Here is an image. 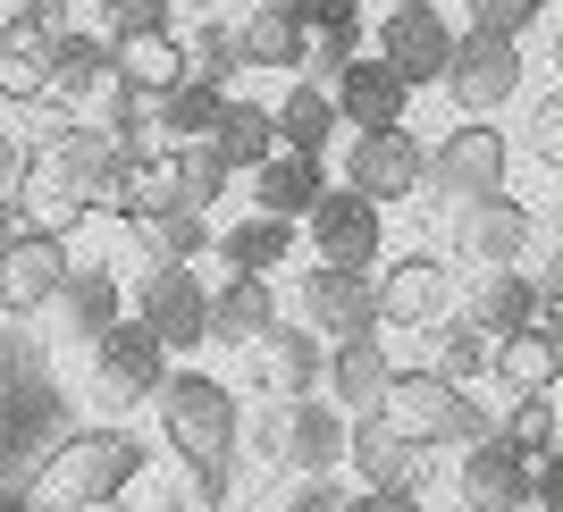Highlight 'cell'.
I'll use <instances>...</instances> for the list:
<instances>
[{"label":"cell","mask_w":563,"mask_h":512,"mask_svg":"<svg viewBox=\"0 0 563 512\" xmlns=\"http://www.w3.org/2000/svg\"><path fill=\"white\" fill-rule=\"evenodd\" d=\"M25 186H34V219L68 235L76 219H126L143 168L110 143V126L59 118V126L43 135V152H34V168H25Z\"/></svg>","instance_id":"6da1fadb"},{"label":"cell","mask_w":563,"mask_h":512,"mask_svg":"<svg viewBox=\"0 0 563 512\" xmlns=\"http://www.w3.org/2000/svg\"><path fill=\"white\" fill-rule=\"evenodd\" d=\"M152 403H161V428L168 445H177V463H194V479H202V496H228V463H235V437H244V412H235V396L219 387L211 370H168L161 387H152Z\"/></svg>","instance_id":"7a4b0ae2"},{"label":"cell","mask_w":563,"mask_h":512,"mask_svg":"<svg viewBox=\"0 0 563 512\" xmlns=\"http://www.w3.org/2000/svg\"><path fill=\"white\" fill-rule=\"evenodd\" d=\"M135 479H143V437H126V428H85V437H68L43 463L34 496H43L51 512H110Z\"/></svg>","instance_id":"3957f363"},{"label":"cell","mask_w":563,"mask_h":512,"mask_svg":"<svg viewBox=\"0 0 563 512\" xmlns=\"http://www.w3.org/2000/svg\"><path fill=\"white\" fill-rule=\"evenodd\" d=\"M438 85H446V93L463 101L471 118L505 110V101L521 93V34H488V25H471V34H454L446 68H438Z\"/></svg>","instance_id":"277c9868"},{"label":"cell","mask_w":563,"mask_h":512,"mask_svg":"<svg viewBox=\"0 0 563 512\" xmlns=\"http://www.w3.org/2000/svg\"><path fill=\"white\" fill-rule=\"evenodd\" d=\"M68 235L43 227V219H18V227L0 235V311H18V320H34V311H51V294H59V278H68Z\"/></svg>","instance_id":"5b68a950"},{"label":"cell","mask_w":563,"mask_h":512,"mask_svg":"<svg viewBox=\"0 0 563 512\" xmlns=\"http://www.w3.org/2000/svg\"><path fill=\"white\" fill-rule=\"evenodd\" d=\"M202 311H211V286L194 278V260H152L135 286V320L161 336L168 353H194L211 345V327H202Z\"/></svg>","instance_id":"8992f818"},{"label":"cell","mask_w":563,"mask_h":512,"mask_svg":"<svg viewBox=\"0 0 563 512\" xmlns=\"http://www.w3.org/2000/svg\"><path fill=\"white\" fill-rule=\"evenodd\" d=\"M421 160H429V143L412 135V126H353V152H345V186L353 193H371L378 210L387 202H412L421 193Z\"/></svg>","instance_id":"52a82bcc"},{"label":"cell","mask_w":563,"mask_h":512,"mask_svg":"<svg viewBox=\"0 0 563 512\" xmlns=\"http://www.w3.org/2000/svg\"><path fill=\"white\" fill-rule=\"evenodd\" d=\"M505 168H514V143L496 126H446V143L421 160V186H438L446 202H488L505 193Z\"/></svg>","instance_id":"ba28073f"},{"label":"cell","mask_w":563,"mask_h":512,"mask_svg":"<svg viewBox=\"0 0 563 512\" xmlns=\"http://www.w3.org/2000/svg\"><path fill=\"white\" fill-rule=\"evenodd\" d=\"M59 9H68V0H9V18H0V101H9V110L43 101V68H51Z\"/></svg>","instance_id":"9c48e42d"},{"label":"cell","mask_w":563,"mask_h":512,"mask_svg":"<svg viewBox=\"0 0 563 512\" xmlns=\"http://www.w3.org/2000/svg\"><path fill=\"white\" fill-rule=\"evenodd\" d=\"M93 378L110 403H152V387L168 378V345L143 320H110L93 327Z\"/></svg>","instance_id":"30bf717a"},{"label":"cell","mask_w":563,"mask_h":512,"mask_svg":"<svg viewBox=\"0 0 563 512\" xmlns=\"http://www.w3.org/2000/svg\"><path fill=\"white\" fill-rule=\"evenodd\" d=\"M446 51H454V25H446V9H429V0H396V9L378 18V59H387L412 93L438 85Z\"/></svg>","instance_id":"8fae6325"},{"label":"cell","mask_w":563,"mask_h":512,"mask_svg":"<svg viewBox=\"0 0 563 512\" xmlns=\"http://www.w3.org/2000/svg\"><path fill=\"white\" fill-rule=\"evenodd\" d=\"M311 260H345V269H371L378 260V202L353 186H320L311 193Z\"/></svg>","instance_id":"7c38bea8"},{"label":"cell","mask_w":563,"mask_h":512,"mask_svg":"<svg viewBox=\"0 0 563 512\" xmlns=\"http://www.w3.org/2000/svg\"><path fill=\"white\" fill-rule=\"evenodd\" d=\"M454 454H463L454 479H463V504L471 512H521V504H530V454H521V445H505L488 428V437L454 445Z\"/></svg>","instance_id":"4fadbf2b"},{"label":"cell","mask_w":563,"mask_h":512,"mask_svg":"<svg viewBox=\"0 0 563 512\" xmlns=\"http://www.w3.org/2000/svg\"><path fill=\"white\" fill-rule=\"evenodd\" d=\"M303 327L311 336H362L378 327V294H371V269H345V260H320L303 278Z\"/></svg>","instance_id":"5bb4252c"},{"label":"cell","mask_w":563,"mask_h":512,"mask_svg":"<svg viewBox=\"0 0 563 512\" xmlns=\"http://www.w3.org/2000/svg\"><path fill=\"white\" fill-rule=\"evenodd\" d=\"M329 101H336V126H396L412 110V85H404L378 51H353L345 68L329 76Z\"/></svg>","instance_id":"9a60e30c"},{"label":"cell","mask_w":563,"mask_h":512,"mask_svg":"<svg viewBox=\"0 0 563 512\" xmlns=\"http://www.w3.org/2000/svg\"><path fill=\"white\" fill-rule=\"evenodd\" d=\"M454 387H463V378H446V370H396L387 387H378L371 412L387 420L396 437L438 445V437H446V412H454Z\"/></svg>","instance_id":"2e32d148"},{"label":"cell","mask_w":563,"mask_h":512,"mask_svg":"<svg viewBox=\"0 0 563 512\" xmlns=\"http://www.w3.org/2000/svg\"><path fill=\"white\" fill-rule=\"evenodd\" d=\"M421 454H429V445L396 437L378 412H353V420H345V463L362 470V488H412V496H421V479H429Z\"/></svg>","instance_id":"e0dca14e"},{"label":"cell","mask_w":563,"mask_h":512,"mask_svg":"<svg viewBox=\"0 0 563 512\" xmlns=\"http://www.w3.org/2000/svg\"><path fill=\"white\" fill-rule=\"evenodd\" d=\"M244 353H253V378H261V396H269V403L311 396V387H320V361H329L311 327H286V320H269Z\"/></svg>","instance_id":"ac0fdd59"},{"label":"cell","mask_w":563,"mask_h":512,"mask_svg":"<svg viewBox=\"0 0 563 512\" xmlns=\"http://www.w3.org/2000/svg\"><path fill=\"white\" fill-rule=\"evenodd\" d=\"M371 294H378V327H429L446 311V260L404 253V260H387L371 278Z\"/></svg>","instance_id":"d6986e66"},{"label":"cell","mask_w":563,"mask_h":512,"mask_svg":"<svg viewBox=\"0 0 563 512\" xmlns=\"http://www.w3.org/2000/svg\"><path fill=\"white\" fill-rule=\"evenodd\" d=\"M278 428H286V463L295 470H345V403H329L320 387L278 403Z\"/></svg>","instance_id":"ffe728a7"},{"label":"cell","mask_w":563,"mask_h":512,"mask_svg":"<svg viewBox=\"0 0 563 512\" xmlns=\"http://www.w3.org/2000/svg\"><path fill=\"white\" fill-rule=\"evenodd\" d=\"M101 85H110V43H101V34H85V25H59V34H51L43 93L59 101V110H85Z\"/></svg>","instance_id":"44dd1931"},{"label":"cell","mask_w":563,"mask_h":512,"mask_svg":"<svg viewBox=\"0 0 563 512\" xmlns=\"http://www.w3.org/2000/svg\"><path fill=\"white\" fill-rule=\"evenodd\" d=\"M463 253L479 260V269H505V260H530V235H539V219L514 202V193H488V202H463Z\"/></svg>","instance_id":"7402d4cb"},{"label":"cell","mask_w":563,"mask_h":512,"mask_svg":"<svg viewBox=\"0 0 563 512\" xmlns=\"http://www.w3.org/2000/svg\"><path fill=\"white\" fill-rule=\"evenodd\" d=\"M320 378H329V403H345V412H371L378 387L396 378V353L378 345V327H362V336H336V353L320 361Z\"/></svg>","instance_id":"603a6c76"},{"label":"cell","mask_w":563,"mask_h":512,"mask_svg":"<svg viewBox=\"0 0 563 512\" xmlns=\"http://www.w3.org/2000/svg\"><path fill=\"white\" fill-rule=\"evenodd\" d=\"M295 25H303V68L311 76H336L362 51V0H286Z\"/></svg>","instance_id":"cb8c5ba5"},{"label":"cell","mask_w":563,"mask_h":512,"mask_svg":"<svg viewBox=\"0 0 563 512\" xmlns=\"http://www.w3.org/2000/svg\"><path fill=\"white\" fill-rule=\"evenodd\" d=\"M488 378L505 387V396L555 387V378H563V345L547 336L539 320H530V327H505V336H488Z\"/></svg>","instance_id":"d4e9b609"},{"label":"cell","mask_w":563,"mask_h":512,"mask_svg":"<svg viewBox=\"0 0 563 512\" xmlns=\"http://www.w3.org/2000/svg\"><path fill=\"white\" fill-rule=\"evenodd\" d=\"M278 320V286L269 278H253V269H228V286H211V311H202V327H211L219 345H253L261 327Z\"/></svg>","instance_id":"484cf974"},{"label":"cell","mask_w":563,"mask_h":512,"mask_svg":"<svg viewBox=\"0 0 563 512\" xmlns=\"http://www.w3.org/2000/svg\"><path fill=\"white\" fill-rule=\"evenodd\" d=\"M329 186V168L311 160V152H269V160H253V210H269V219H303L311 193Z\"/></svg>","instance_id":"4316f807"},{"label":"cell","mask_w":563,"mask_h":512,"mask_svg":"<svg viewBox=\"0 0 563 512\" xmlns=\"http://www.w3.org/2000/svg\"><path fill=\"white\" fill-rule=\"evenodd\" d=\"M110 76L118 85H135L143 101L168 93L177 76H186V43H177V25H161V34H126V43H110Z\"/></svg>","instance_id":"83f0119b"},{"label":"cell","mask_w":563,"mask_h":512,"mask_svg":"<svg viewBox=\"0 0 563 512\" xmlns=\"http://www.w3.org/2000/svg\"><path fill=\"white\" fill-rule=\"evenodd\" d=\"M235 51H244V68L295 76V68H303V25H295L286 0H261V9H244V25H235Z\"/></svg>","instance_id":"f1b7e54d"},{"label":"cell","mask_w":563,"mask_h":512,"mask_svg":"<svg viewBox=\"0 0 563 512\" xmlns=\"http://www.w3.org/2000/svg\"><path fill=\"white\" fill-rule=\"evenodd\" d=\"M161 177H168V193H177L186 210H211L219 193H228L235 168L219 160V143H211V135H177V143L161 152Z\"/></svg>","instance_id":"f546056e"},{"label":"cell","mask_w":563,"mask_h":512,"mask_svg":"<svg viewBox=\"0 0 563 512\" xmlns=\"http://www.w3.org/2000/svg\"><path fill=\"white\" fill-rule=\"evenodd\" d=\"M269 126H278L286 152H311V160H329V143H336V101H329V85H320V76H303V85H295V93L269 110Z\"/></svg>","instance_id":"4dcf8cb0"},{"label":"cell","mask_w":563,"mask_h":512,"mask_svg":"<svg viewBox=\"0 0 563 512\" xmlns=\"http://www.w3.org/2000/svg\"><path fill=\"white\" fill-rule=\"evenodd\" d=\"M286 253H295V219H269V210H253V219H235V227L219 235V260H228V269H253V278H269Z\"/></svg>","instance_id":"1f68e13d"},{"label":"cell","mask_w":563,"mask_h":512,"mask_svg":"<svg viewBox=\"0 0 563 512\" xmlns=\"http://www.w3.org/2000/svg\"><path fill=\"white\" fill-rule=\"evenodd\" d=\"M211 143H219V160L228 168H253V160H269L278 152V126H269V110L261 101H219V118H211Z\"/></svg>","instance_id":"d6a6232c"},{"label":"cell","mask_w":563,"mask_h":512,"mask_svg":"<svg viewBox=\"0 0 563 512\" xmlns=\"http://www.w3.org/2000/svg\"><path fill=\"white\" fill-rule=\"evenodd\" d=\"M429 336H438V361H429V370H446V378H488V327L471 320V311H438V320H429Z\"/></svg>","instance_id":"836d02e7"},{"label":"cell","mask_w":563,"mask_h":512,"mask_svg":"<svg viewBox=\"0 0 563 512\" xmlns=\"http://www.w3.org/2000/svg\"><path fill=\"white\" fill-rule=\"evenodd\" d=\"M219 101H228L219 85H194V76H177L168 93H152V126H161L168 143H177V135H211Z\"/></svg>","instance_id":"e575fe53"},{"label":"cell","mask_w":563,"mask_h":512,"mask_svg":"<svg viewBox=\"0 0 563 512\" xmlns=\"http://www.w3.org/2000/svg\"><path fill=\"white\" fill-rule=\"evenodd\" d=\"M471 320L488 327V336H505V327H530V278H521L514 260L479 278V294H471Z\"/></svg>","instance_id":"d590c367"},{"label":"cell","mask_w":563,"mask_h":512,"mask_svg":"<svg viewBox=\"0 0 563 512\" xmlns=\"http://www.w3.org/2000/svg\"><path fill=\"white\" fill-rule=\"evenodd\" d=\"M51 311H68V320L93 336V327L118 320V278H110V269H68V278H59V294H51Z\"/></svg>","instance_id":"8d00e7d4"},{"label":"cell","mask_w":563,"mask_h":512,"mask_svg":"<svg viewBox=\"0 0 563 512\" xmlns=\"http://www.w3.org/2000/svg\"><path fill=\"white\" fill-rule=\"evenodd\" d=\"M235 68H244V51H235L228 18H211V25H194V34H186V76H194V85H219V93H228Z\"/></svg>","instance_id":"74e56055"},{"label":"cell","mask_w":563,"mask_h":512,"mask_svg":"<svg viewBox=\"0 0 563 512\" xmlns=\"http://www.w3.org/2000/svg\"><path fill=\"white\" fill-rule=\"evenodd\" d=\"M496 437H505V445H521V454H547V445H555V396H547V387L514 396V412L496 420Z\"/></svg>","instance_id":"f35d334b"},{"label":"cell","mask_w":563,"mask_h":512,"mask_svg":"<svg viewBox=\"0 0 563 512\" xmlns=\"http://www.w3.org/2000/svg\"><path fill=\"white\" fill-rule=\"evenodd\" d=\"M161 25H177L168 18V0H101V43H126V34H161Z\"/></svg>","instance_id":"ab89813d"},{"label":"cell","mask_w":563,"mask_h":512,"mask_svg":"<svg viewBox=\"0 0 563 512\" xmlns=\"http://www.w3.org/2000/svg\"><path fill=\"white\" fill-rule=\"evenodd\" d=\"M471 25H488V34H530L547 18V0H463Z\"/></svg>","instance_id":"60d3db41"},{"label":"cell","mask_w":563,"mask_h":512,"mask_svg":"<svg viewBox=\"0 0 563 512\" xmlns=\"http://www.w3.org/2000/svg\"><path fill=\"white\" fill-rule=\"evenodd\" d=\"M530 320H539L547 336H555V345H563V253L547 260L539 278H530Z\"/></svg>","instance_id":"b9f144b4"},{"label":"cell","mask_w":563,"mask_h":512,"mask_svg":"<svg viewBox=\"0 0 563 512\" xmlns=\"http://www.w3.org/2000/svg\"><path fill=\"white\" fill-rule=\"evenodd\" d=\"M530 160L563 168V93H547L539 110H530Z\"/></svg>","instance_id":"7bdbcfd3"},{"label":"cell","mask_w":563,"mask_h":512,"mask_svg":"<svg viewBox=\"0 0 563 512\" xmlns=\"http://www.w3.org/2000/svg\"><path fill=\"white\" fill-rule=\"evenodd\" d=\"M488 428H496V412L471 396V387H454V412H446V437L438 445H471V437H488Z\"/></svg>","instance_id":"ee69618b"},{"label":"cell","mask_w":563,"mask_h":512,"mask_svg":"<svg viewBox=\"0 0 563 512\" xmlns=\"http://www.w3.org/2000/svg\"><path fill=\"white\" fill-rule=\"evenodd\" d=\"M530 504L539 512H563V454L547 445V454H530Z\"/></svg>","instance_id":"f6af8a7d"},{"label":"cell","mask_w":563,"mask_h":512,"mask_svg":"<svg viewBox=\"0 0 563 512\" xmlns=\"http://www.w3.org/2000/svg\"><path fill=\"white\" fill-rule=\"evenodd\" d=\"M336 504H345V496H336L329 470H303V488L286 496V512H336Z\"/></svg>","instance_id":"bcb514c9"},{"label":"cell","mask_w":563,"mask_h":512,"mask_svg":"<svg viewBox=\"0 0 563 512\" xmlns=\"http://www.w3.org/2000/svg\"><path fill=\"white\" fill-rule=\"evenodd\" d=\"M336 512H421V496H412V488H362V496H345Z\"/></svg>","instance_id":"7dc6e473"},{"label":"cell","mask_w":563,"mask_h":512,"mask_svg":"<svg viewBox=\"0 0 563 512\" xmlns=\"http://www.w3.org/2000/svg\"><path fill=\"white\" fill-rule=\"evenodd\" d=\"M25 168H34V152H25V143L9 135V118H0V193H18V186H25Z\"/></svg>","instance_id":"c3c4849f"},{"label":"cell","mask_w":563,"mask_h":512,"mask_svg":"<svg viewBox=\"0 0 563 512\" xmlns=\"http://www.w3.org/2000/svg\"><path fill=\"white\" fill-rule=\"evenodd\" d=\"M9 227H18V202H9V193H0V235H9Z\"/></svg>","instance_id":"681fc988"},{"label":"cell","mask_w":563,"mask_h":512,"mask_svg":"<svg viewBox=\"0 0 563 512\" xmlns=\"http://www.w3.org/2000/svg\"><path fill=\"white\" fill-rule=\"evenodd\" d=\"M547 59H555V68H563V25H555V51H547Z\"/></svg>","instance_id":"f907efd6"},{"label":"cell","mask_w":563,"mask_h":512,"mask_svg":"<svg viewBox=\"0 0 563 512\" xmlns=\"http://www.w3.org/2000/svg\"><path fill=\"white\" fill-rule=\"evenodd\" d=\"M186 9H219V0H186Z\"/></svg>","instance_id":"816d5d0a"},{"label":"cell","mask_w":563,"mask_h":512,"mask_svg":"<svg viewBox=\"0 0 563 512\" xmlns=\"http://www.w3.org/2000/svg\"><path fill=\"white\" fill-rule=\"evenodd\" d=\"M555 235H563V202H555Z\"/></svg>","instance_id":"f5cc1de1"},{"label":"cell","mask_w":563,"mask_h":512,"mask_svg":"<svg viewBox=\"0 0 563 512\" xmlns=\"http://www.w3.org/2000/svg\"><path fill=\"white\" fill-rule=\"evenodd\" d=\"M161 512H186V504H161Z\"/></svg>","instance_id":"db71d44e"}]
</instances>
